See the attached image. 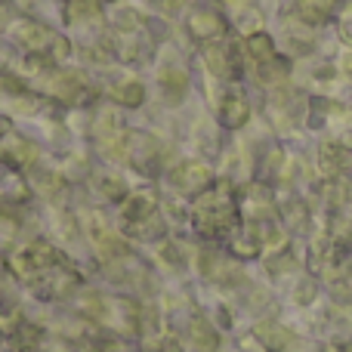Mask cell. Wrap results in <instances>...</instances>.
Wrapping results in <instances>:
<instances>
[{
  "mask_svg": "<svg viewBox=\"0 0 352 352\" xmlns=\"http://www.w3.org/2000/svg\"><path fill=\"white\" fill-rule=\"evenodd\" d=\"M16 41L22 43L25 50H34V53H53L56 59L68 53V43L62 41L59 34L47 28V25H37V22H22L16 28Z\"/></svg>",
  "mask_w": 352,
  "mask_h": 352,
  "instance_id": "6da1fadb",
  "label": "cell"
},
{
  "mask_svg": "<svg viewBox=\"0 0 352 352\" xmlns=\"http://www.w3.org/2000/svg\"><path fill=\"white\" fill-rule=\"evenodd\" d=\"M161 155V146L155 136H146V133H127V164L136 167V170L146 173L148 167H155Z\"/></svg>",
  "mask_w": 352,
  "mask_h": 352,
  "instance_id": "7a4b0ae2",
  "label": "cell"
},
{
  "mask_svg": "<svg viewBox=\"0 0 352 352\" xmlns=\"http://www.w3.org/2000/svg\"><path fill=\"white\" fill-rule=\"evenodd\" d=\"M53 93L59 99H65V102H72V105H84V102H90L93 87H90V80H87L84 74L62 72L59 78L53 80Z\"/></svg>",
  "mask_w": 352,
  "mask_h": 352,
  "instance_id": "3957f363",
  "label": "cell"
},
{
  "mask_svg": "<svg viewBox=\"0 0 352 352\" xmlns=\"http://www.w3.org/2000/svg\"><path fill=\"white\" fill-rule=\"evenodd\" d=\"M170 182L176 188H182V192H198V188H204L207 182H210V170H207L204 164L188 161V164H179L170 173Z\"/></svg>",
  "mask_w": 352,
  "mask_h": 352,
  "instance_id": "277c9868",
  "label": "cell"
},
{
  "mask_svg": "<svg viewBox=\"0 0 352 352\" xmlns=\"http://www.w3.org/2000/svg\"><path fill=\"white\" fill-rule=\"evenodd\" d=\"M188 28H192V34L198 37V41H207V43H213L219 34H223V19L217 16V12H210V10H198V12H192V19H188Z\"/></svg>",
  "mask_w": 352,
  "mask_h": 352,
  "instance_id": "5b68a950",
  "label": "cell"
},
{
  "mask_svg": "<svg viewBox=\"0 0 352 352\" xmlns=\"http://www.w3.org/2000/svg\"><path fill=\"white\" fill-rule=\"evenodd\" d=\"M161 90H164V99L167 102H182V96H186V90H188V78H186V72L182 68H176V65H164L161 68Z\"/></svg>",
  "mask_w": 352,
  "mask_h": 352,
  "instance_id": "8992f818",
  "label": "cell"
},
{
  "mask_svg": "<svg viewBox=\"0 0 352 352\" xmlns=\"http://www.w3.org/2000/svg\"><path fill=\"white\" fill-rule=\"evenodd\" d=\"M219 121L226 127H241L248 121V102L241 99V93H226L219 99Z\"/></svg>",
  "mask_w": 352,
  "mask_h": 352,
  "instance_id": "52a82bcc",
  "label": "cell"
},
{
  "mask_svg": "<svg viewBox=\"0 0 352 352\" xmlns=\"http://www.w3.org/2000/svg\"><path fill=\"white\" fill-rule=\"evenodd\" d=\"M204 59H207V65H210V72L219 74V78H232V72H235V65H232V56H229V47L207 43V47H204Z\"/></svg>",
  "mask_w": 352,
  "mask_h": 352,
  "instance_id": "ba28073f",
  "label": "cell"
},
{
  "mask_svg": "<svg viewBox=\"0 0 352 352\" xmlns=\"http://www.w3.org/2000/svg\"><path fill=\"white\" fill-rule=\"evenodd\" d=\"M115 99L121 105H127V109H136V105H142V99H146V87H142L140 80H124V84L115 87Z\"/></svg>",
  "mask_w": 352,
  "mask_h": 352,
  "instance_id": "9c48e42d",
  "label": "cell"
},
{
  "mask_svg": "<svg viewBox=\"0 0 352 352\" xmlns=\"http://www.w3.org/2000/svg\"><path fill=\"white\" fill-rule=\"evenodd\" d=\"M105 3H111V0H105Z\"/></svg>",
  "mask_w": 352,
  "mask_h": 352,
  "instance_id": "30bf717a",
  "label": "cell"
}]
</instances>
